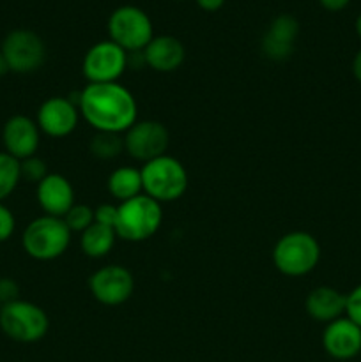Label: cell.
Masks as SVG:
<instances>
[{
  "instance_id": "ac0fdd59",
  "label": "cell",
  "mask_w": 361,
  "mask_h": 362,
  "mask_svg": "<svg viewBox=\"0 0 361 362\" xmlns=\"http://www.w3.org/2000/svg\"><path fill=\"white\" fill-rule=\"evenodd\" d=\"M347 293L333 286H317L310 290L304 299V310L308 317L321 324H329L340 317H345Z\"/></svg>"
},
{
  "instance_id": "f1b7e54d",
  "label": "cell",
  "mask_w": 361,
  "mask_h": 362,
  "mask_svg": "<svg viewBox=\"0 0 361 362\" xmlns=\"http://www.w3.org/2000/svg\"><path fill=\"white\" fill-rule=\"evenodd\" d=\"M349 2L350 0H319V4H321V6L328 11L345 9V7L349 6Z\"/></svg>"
},
{
  "instance_id": "277c9868",
  "label": "cell",
  "mask_w": 361,
  "mask_h": 362,
  "mask_svg": "<svg viewBox=\"0 0 361 362\" xmlns=\"http://www.w3.org/2000/svg\"><path fill=\"white\" fill-rule=\"evenodd\" d=\"M71 244V230L62 218L39 216L23 230L21 246L30 258L38 262H52L62 257Z\"/></svg>"
},
{
  "instance_id": "d4e9b609",
  "label": "cell",
  "mask_w": 361,
  "mask_h": 362,
  "mask_svg": "<svg viewBox=\"0 0 361 362\" xmlns=\"http://www.w3.org/2000/svg\"><path fill=\"white\" fill-rule=\"evenodd\" d=\"M16 230V218L4 202H0V244L7 243Z\"/></svg>"
},
{
  "instance_id": "ffe728a7",
  "label": "cell",
  "mask_w": 361,
  "mask_h": 362,
  "mask_svg": "<svg viewBox=\"0 0 361 362\" xmlns=\"http://www.w3.org/2000/svg\"><path fill=\"white\" fill-rule=\"evenodd\" d=\"M80 247L88 258H105L115 246V240L119 239L115 230L112 226L101 225V223H92L84 233H80Z\"/></svg>"
},
{
  "instance_id": "7c38bea8",
  "label": "cell",
  "mask_w": 361,
  "mask_h": 362,
  "mask_svg": "<svg viewBox=\"0 0 361 362\" xmlns=\"http://www.w3.org/2000/svg\"><path fill=\"white\" fill-rule=\"evenodd\" d=\"M41 133L52 138H66L74 133L80 122V110L74 99L64 95H53L41 103L35 113Z\"/></svg>"
},
{
  "instance_id": "1f68e13d",
  "label": "cell",
  "mask_w": 361,
  "mask_h": 362,
  "mask_svg": "<svg viewBox=\"0 0 361 362\" xmlns=\"http://www.w3.org/2000/svg\"><path fill=\"white\" fill-rule=\"evenodd\" d=\"M7 73H9V67H7V62H6V59H4L2 52H0V78Z\"/></svg>"
},
{
  "instance_id": "9c48e42d",
  "label": "cell",
  "mask_w": 361,
  "mask_h": 362,
  "mask_svg": "<svg viewBox=\"0 0 361 362\" xmlns=\"http://www.w3.org/2000/svg\"><path fill=\"white\" fill-rule=\"evenodd\" d=\"M127 69V52L113 41H99L87 49L81 60V73L88 83L119 81Z\"/></svg>"
},
{
  "instance_id": "8992f818",
  "label": "cell",
  "mask_w": 361,
  "mask_h": 362,
  "mask_svg": "<svg viewBox=\"0 0 361 362\" xmlns=\"http://www.w3.org/2000/svg\"><path fill=\"white\" fill-rule=\"evenodd\" d=\"M0 329L13 341L30 345L45 338L50 329V318L41 306L18 299L2 306Z\"/></svg>"
},
{
  "instance_id": "30bf717a",
  "label": "cell",
  "mask_w": 361,
  "mask_h": 362,
  "mask_svg": "<svg viewBox=\"0 0 361 362\" xmlns=\"http://www.w3.org/2000/svg\"><path fill=\"white\" fill-rule=\"evenodd\" d=\"M124 136V151L134 161L149 163L166 154L170 133L158 120H137Z\"/></svg>"
},
{
  "instance_id": "2e32d148",
  "label": "cell",
  "mask_w": 361,
  "mask_h": 362,
  "mask_svg": "<svg viewBox=\"0 0 361 362\" xmlns=\"http://www.w3.org/2000/svg\"><path fill=\"white\" fill-rule=\"evenodd\" d=\"M35 198L46 216L64 218L74 205V187L67 177L60 173H48L35 186Z\"/></svg>"
},
{
  "instance_id": "5bb4252c",
  "label": "cell",
  "mask_w": 361,
  "mask_h": 362,
  "mask_svg": "<svg viewBox=\"0 0 361 362\" xmlns=\"http://www.w3.org/2000/svg\"><path fill=\"white\" fill-rule=\"evenodd\" d=\"M326 354L336 361H350L361 354V327L347 317L326 324L322 332Z\"/></svg>"
},
{
  "instance_id": "4dcf8cb0",
  "label": "cell",
  "mask_w": 361,
  "mask_h": 362,
  "mask_svg": "<svg viewBox=\"0 0 361 362\" xmlns=\"http://www.w3.org/2000/svg\"><path fill=\"white\" fill-rule=\"evenodd\" d=\"M353 74H354V78H356V80L361 83V48L353 60Z\"/></svg>"
},
{
  "instance_id": "ba28073f",
  "label": "cell",
  "mask_w": 361,
  "mask_h": 362,
  "mask_svg": "<svg viewBox=\"0 0 361 362\" xmlns=\"http://www.w3.org/2000/svg\"><path fill=\"white\" fill-rule=\"evenodd\" d=\"M11 73L30 74L42 67L46 60V46L41 35L28 28H14L4 37L0 46Z\"/></svg>"
},
{
  "instance_id": "7a4b0ae2",
  "label": "cell",
  "mask_w": 361,
  "mask_h": 362,
  "mask_svg": "<svg viewBox=\"0 0 361 362\" xmlns=\"http://www.w3.org/2000/svg\"><path fill=\"white\" fill-rule=\"evenodd\" d=\"M161 223V204L144 193L117 205L115 233L126 243H144L151 239L156 235Z\"/></svg>"
},
{
  "instance_id": "836d02e7",
  "label": "cell",
  "mask_w": 361,
  "mask_h": 362,
  "mask_svg": "<svg viewBox=\"0 0 361 362\" xmlns=\"http://www.w3.org/2000/svg\"><path fill=\"white\" fill-rule=\"evenodd\" d=\"M0 311H2V304H0Z\"/></svg>"
},
{
  "instance_id": "4fadbf2b",
  "label": "cell",
  "mask_w": 361,
  "mask_h": 362,
  "mask_svg": "<svg viewBox=\"0 0 361 362\" xmlns=\"http://www.w3.org/2000/svg\"><path fill=\"white\" fill-rule=\"evenodd\" d=\"M4 152L13 156L18 161L38 154L41 144V129L35 119L27 115H13L2 127Z\"/></svg>"
},
{
  "instance_id": "cb8c5ba5",
  "label": "cell",
  "mask_w": 361,
  "mask_h": 362,
  "mask_svg": "<svg viewBox=\"0 0 361 362\" xmlns=\"http://www.w3.org/2000/svg\"><path fill=\"white\" fill-rule=\"evenodd\" d=\"M20 173L21 180L38 186V184L48 175V166H46L45 159L38 158V156H30V158L20 161Z\"/></svg>"
},
{
  "instance_id": "8fae6325",
  "label": "cell",
  "mask_w": 361,
  "mask_h": 362,
  "mask_svg": "<svg viewBox=\"0 0 361 362\" xmlns=\"http://www.w3.org/2000/svg\"><path fill=\"white\" fill-rule=\"evenodd\" d=\"M88 292L103 306H120L133 296L134 278L124 265H105L91 274Z\"/></svg>"
},
{
  "instance_id": "6da1fadb",
  "label": "cell",
  "mask_w": 361,
  "mask_h": 362,
  "mask_svg": "<svg viewBox=\"0 0 361 362\" xmlns=\"http://www.w3.org/2000/svg\"><path fill=\"white\" fill-rule=\"evenodd\" d=\"M74 103L96 133L124 134L138 120L137 99L119 81L87 83Z\"/></svg>"
},
{
  "instance_id": "83f0119b",
  "label": "cell",
  "mask_w": 361,
  "mask_h": 362,
  "mask_svg": "<svg viewBox=\"0 0 361 362\" xmlns=\"http://www.w3.org/2000/svg\"><path fill=\"white\" fill-rule=\"evenodd\" d=\"M94 218L96 223H101V225L112 226L115 230V221H117V205L112 204H101L94 209Z\"/></svg>"
},
{
  "instance_id": "e0dca14e",
  "label": "cell",
  "mask_w": 361,
  "mask_h": 362,
  "mask_svg": "<svg viewBox=\"0 0 361 362\" xmlns=\"http://www.w3.org/2000/svg\"><path fill=\"white\" fill-rule=\"evenodd\" d=\"M145 66L156 73H173L183 66L186 48L173 35H154L144 48Z\"/></svg>"
},
{
  "instance_id": "9a60e30c",
  "label": "cell",
  "mask_w": 361,
  "mask_h": 362,
  "mask_svg": "<svg viewBox=\"0 0 361 362\" xmlns=\"http://www.w3.org/2000/svg\"><path fill=\"white\" fill-rule=\"evenodd\" d=\"M297 35H299V21L292 14H280L271 21L265 34L262 35V53L275 62L287 60L292 55Z\"/></svg>"
},
{
  "instance_id": "484cf974",
  "label": "cell",
  "mask_w": 361,
  "mask_h": 362,
  "mask_svg": "<svg viewBox=\"0 0 361 362\" xmlns=\"http://www.w3.org/2000/svg\"><path fill=\"white\" fill-rule=\"evenodd\" d=\"M345 317L353 320L357 327H361V285L347 293Z\"/></svg>"
},
{
  "instance_id": "5b68a950",
  "label": "cell",
  "mask_w": 361,
  "mask_h": 362,
  "mask_svg": "<svg viewBox=\"0 0 361 362\" xmlns=\"http://www.w3.org/2000/svg\"><path fill=\"white\" fill-rule=\"evenodd\" d=\"M140 173L144 194L151 197L158 204H170L183 198L190 182L183 163L168 154L145 163L140 168Z\"/></svg>"
},
{
  "instance_id": "52a82bcc",
  "label": "cell",
  "mask_w": 361,
  "mask_h": 362,
  "mask_svg": "<svg viewBox=\"0 0 361 362\" xmlns=\"http://www.w3.org/2000/svg\"><path fill=\"white\" fill-rule=\"evenodd\" d=\"M110 41L124 52H142L154 37L151 18L137 6H120L108 18Z\"/></svg>"
},
{
  "instance_id": "44dd1931",
  "label": "cell",
  "mask_w": 361,
  "mask_h": 362,
  "mask_svg": "<svg viewBox=\"0 0 361 362\" xmlns=\"http://www.w3.org/2000/svg\"><path fill=\"white\" fill-rule=\"evenodd\" d=\"M88 152L96 159L112 161L124 152V136L117 133H96L88 141Z\"/></svg>"
},
{
  "instance_id": "603a6c76",
  "label": "cell",
  "mask_w": 361,
  "mask_h": 362,
  "mask_svg": "<svg viewBox=\"0 0 361 362\" xmlns=\"http://www.w3.org/2000/svg\"><path fill=\"white\" fill-rule=\"evenodd\" d=\"M62 219L67 228L71 230V233H84L96 221L94 209L91 205L74 204Z\"/></svg>"
},
{
  "instance_id": "d6a6232c",
  "label": "cell",
  "mask_w": 361,
  "mask_h": 362,
  "mask_svg": "<svg viewBox=\"0 0 361 362\" xmlns=\"http://www.w3.org/2000/svg\"><path fill=\"white\" fill-rule=\"evenodd\" d=\"M356 34H357V37L361 39V14L356 18Z\"/></svg>"
},
{
  "instance_id": "3957f363",
  "label": "cell",
  "mask_w": 361,
  "mask_h": 362,
  "mask_svg": "<svg viewBox=\"0 0 361 362\" xmlns=\"http://www.w3.org/2000/svg\"><path fill=\"white\" fill-rule=\"evenodd\" d=\"M321 260V244L311 233L289 232L276 240L273 247V265L289 278H301L314 271Z\"/></svg>"
},
{
  "instance_id": "4316f807",
  "label": "cell",
  "mask_w": 361,
  "mask_h": 362,
  "mask_svg": "<svg viewBox=\"0 0 361 362\" xmlns=\"http://www.w3.org/2000/svg\"><path fill=\"white\" fill-rule=\"evenodd\" d=\"M20 299V285L13 278H0V304L14 303Z\"/></svg>"
},
{
  "instance_id": "f546056e",
  "label": "cell",
  "mask_w": 361,
  "mask_h": 362,
  "mask_svg": "<svg viewBox=\"0 0 361 362\" xmlns=\"http://www.w3.org/2000/svg\"><path fill=\"white\" fill-rule=\"evenodd\" d=\"M197 4L200 9L207 11V13H214V11L222 9L225 0H197Z\"/></svg>"
},
{
  "instance_id": "7402d4cb",
  "label": "cell",
  "mask_w": 361,
  "mask_h": 362,
  "mask_svg": "<svg viewBox=\"0 0 361 362\" xmlns=\"http://www.w3.org/2000/svg\"><path fill=\"white\" fill-rule=\"evenodd\" d=\"M20 182V161L7 152H0V202L7 200Z\"/></svg>"
},
{
  "instance_id": "d6986e66",
  "label": "cell",
  "mask_w": 361,
  "mask_h": 362,
  "mask_svg": "<svg viewBox=\"0 0 361 362\" xmlns=\"http://www.w3.org/2000/svg\"><path fill=\"white\" fill-rule=\"evenodd\" d=\"M106 187H108V193L115 200H119V204L138 197V194L144 193L140 168H134V166H119V168H115L110 173L108 180H106Z\"/></svg>"
}]
</instances>
